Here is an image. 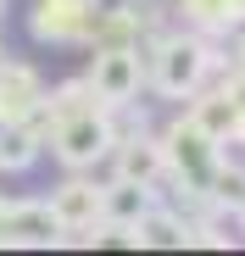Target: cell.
<instances>
[{"instance_id": "obj_1", "label": "cell", "mask_w": 245, "mask_h": 256, "mask_svg": "<svg viewBox=\"0 0 245 256\" xmlns=\"http://www.w3.org/2000/svg\"><path fill=\"white\" fill-rule=\"evenodd\" d=\"M100 150H106V128H100L95 117L72 122L67 134H62V156H67V162H95Z\"/></svg>"}, {"instance_id": "obj_2", "label": "cell", "mask_w": 245, "mask_h": 256, "mask_svg": "<svg viewBox=\"0 0 245 256\" xmlns=\"http://www.w3.org/2000/svg\"><path fill=\"white\" fill-rule=\"evenodd\" d=\"M95 84H100L112 100H122V95L134 90V62H128V56H106V62L95 67Z\"/></svg>"}, {"instance_id": "obj_3", "label": "cell", "mask_w": 245, "mask_h": 256, "mask_svg": "<svg viewBox=\"0 0 245 256\" xmlns=\"http://www.w3.org/2000/svg\"><path fill=\"white\" fill-rule=\"evenodd\" d=\"M173 62H168V90H178V84H190L195 78V67H200V50L195 45H178V50H168Z\"/></svg>"}]
</instances>
